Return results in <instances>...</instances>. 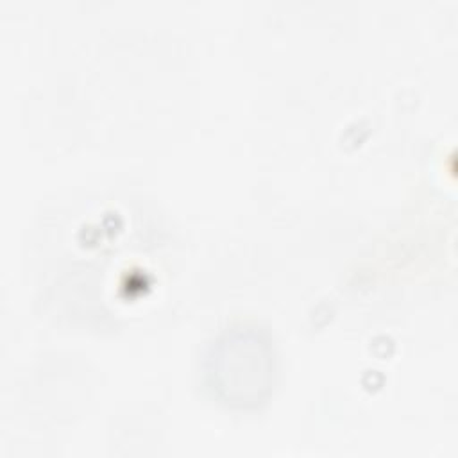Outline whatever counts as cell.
Masks as SVG:
<instances>
[{"instance_id":"1","label":"cell","mask_w":458,"mask_h":458,"mask_svg":"<svg viewBox=\"0 0 458 458\" xmlns=\"http://www.w3.org/2000/svg\"><path fill=\"white\" fill-rule=\"evenodd\" d=\"M272 376V347L254 331H234L211 349L209 385L231 406H258L270 392Z\"/></svg>"}]
</instances>
